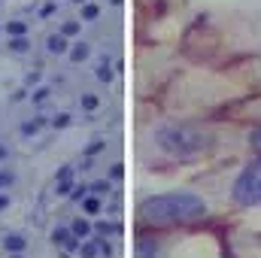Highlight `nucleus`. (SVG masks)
Returning a JSON list of instances; mask_svg holds the SVG:
<instances>
[{
    "label": "nucleus",
    "instance_id": "6",
    "mask_svg": "<svg viewBox=\"0 0 261 258\" xmlns=\"http://www.w3.org/2000/svg\"><path fill=\"white\" fill-rule=\"evenodd\" d=\"M155 255H158V240L140 237V240H137V258H155Z\"/></svg>",
    "mask_w": 261,
    "mask_h": 258
},
{
    "label": "nucleus",
    "instance_id": "18",
    "mask_svg": "<svg viewBox=\"0 0 261 258\" xmlns=\"http://www.w3.org/2000/svg\"><path fill=\"white\" fill-rule=\"evenodd\" d=\"M94 231H97V237H103V234H119L122 228H119V225H107V222H97V225H94Z\"/></svg>",
    "mask_w": 261,
    "mask_h": 258
},
{
    "label": "nucleus",
    "instance_id": "16",
    "mask_svg": "<svg viewBox=\"0 0 261 258\" xmlns=\"http://www.w3.org/2000/svg\"><path fill=\"white\" fill-rule=\"evenodd\" d=\"M100 15V6L97 3H82V21H94Z\"/></svg>",
    "mask_w": 261,
    "mask_h": 258
},
{
    "label": "nucleus",
    "instance_id": "2",
    "mask_svg": "<svg viewBox=\"0 0 261 258\" xmlns=\"http://www.w3.org/2000/svg\"><path fill=\"white\" fill-rule=\"evenodd\" d=\"M155 143L170 158H197L213 149V134L197 125H164L155 131Z\"/></svg>",
    "mask_w": 261,
    "mask_h": 258
},
{
    "label": "nucleus",
    "instance_id": "4",
    "mask_svg": "<svg viewBox=\"0 0 261 258\" xmlns=\"http://www.w3.org/2000/svg\"><path fill=\"white\" fill-rule=\"evenodd\" d=\"M52 243L58 246V249H64V252H79V237L70 231V228H55L52 231Z\"/></svg>",
    "mask_w": 261,
    "mask_h": 258
},
{
    "label": "nucleus",
    "instance_id": "23",
    "mask_svg": "<svg viewBox=\"0 0 261 258\" xmlns=\"http://www.w3.org/2000/svg\"><path fill=\"white\" fill-rule=\"evenodd\" d=\"M249 146H252L255 152H261V125L252 131V134H249Z\"/></svg>",
    "mask_w": 261,
    "mask_h": 258
},
{
    "label": "nucleus",
    "instance_id": "7",
    "mask_svg": "<svg viewBox=\"0 0 261 258\" xmlns=\"http://www.w3.org/2000/svg\"><path fill=\"white\" fill-rule=\"evenodd\" d=\"M46 46H49V52L52 55H67L70 52V46H67V37L58 31V34H52L49 40H46Z\"/></svg>",
    "mask_w": 261,
    "mask_h": 258
},
{
    "label": "nucleus",
    "instance_id": "17",
    "mask_svg": "<svg viewBox=\"0 0 261 258\" xmlns=\"http://www.w3.org/2000/svg\"><path fill=\"white\" fill-rule=\"evenodd\" d=\"M6 34H9V37H24V34H28V24H24V21H9V24H6Z\"/></svg>",
    "mask_w": 261,
    "mask_h": 258
},
{
    "label": "nucleus",
    "instance_id": "22",
    "mask_svg": "<svg viewBox=\"0 0 261 258\" xmlns=\"http://www.w3.org/2000/svg\"><path fill=\"white\" fill-rule=\"evenodd\" d=\"M15 183V173L12 170H0V189H9Z\"/></svg>",
    "mask_w": 261,
    "mask_h": 258
},
{
    "label": "nucleus",
    "instance_id": "3",
    "mask_svg": "<svg viewBox=\"0 0 261 258\" xmlns=\"http://www.w3.org/2000/svg\"><path fill=\"white\" fill-rule=\"evenodd\" d=\"M231 194H234V200H237L240 207H261V158L252 161V164L237 176Z\"/></svg>",
    "mask_w": 261,
    "mask_h": 258
},
{
    "label": "nucleus",
    "instance_id": "26",
    "mask_svg": "<svg viewBox=\"0 0 261 258\" xmlns=\"http://www.w3.org/2000/svg\"><path fill=\"white\" fill-rule=\"evenodd\" d=\"M82 110H97V97L94 94H85L82 97Z\"/></svg>",
    "mask_w": 261,
    "mask_h": 258
},
{
    "label": "nucleus",
    "instance_id": "14",
    "mask_svg": "<svg viewBox=\"0 0 261 258\" xmlns=\"http://www.w3.org/2000/svg\"><path fill=\"white\" fill-rule=\"evenodd\" d=\"M31 49V43L24 40V37H9V52H15V55H24Z\"/></svg>",
    "mask_w": 261,
    "mask_h": 258
},
{
    "label": "nucleus",
    "instance_id": "12",
    "mask_svg": "<svg viewBox=\"0 0 261 258\" xmlns=\"http://www.w3.org/2000/svg\"><path fill=\"white\" fill-rule=\"evenodd\" d=\"M3 249L6 252H21L24 249V237L21 234H6L3 237Z\"/></svg>",
    "mask_w": 261,
    "mask_h": 258
},
{
    "label": "nucleus",
    "instance_id": "29",
    "mask_svg": "<svg viewBox=\"0 0 261 258\" xmlns=\"http://www.w3.org/2000/svg\"><path fill=\"white\" fill-rule=\"evenodd\" d=\"M9 207V194H0V210H6Z\"/></svg>",
    "mask_w": 261,
    "mask_h": 258
},
{
    "label": "nucleus",
    "instance_id": "1",
    "mask_svg": "<svg viewBox=\"0 0 261 258\" xmlns=\"http://www.w3.org/2000/svg\"><path fill=\"white\" fill-rule=\"evenodd\" d=\"M140 216L149 225H186L206 216V200L192 192L155 194L140 203Z\"/></svg>",
    "mask_w": 261,
    "mask_h": 258
},
{
    "label": "nucleus",
    "instance_id": "11",
    "mask_svg": "<svg viewBox=\"0 0 261 258\" xmlns=\"http://www.w3.org/2000/svg\"><path fill=\"white\" fill-rule=\"evenodd\" d=\"M79 203H82V213H88V216H97V213H100V197H97V194L88 192Z\"/></svg>",
    "mask_w": 261,
    "mask_h": 258
},
{
    "label": "nucleus",
    "instance_id": "21",
    "mask_svg": "<svg viewBox=\"0 0 261 258\" xmlns=\"http://www.w3.org/2000/svg\"><path fill=\"white\" fill-rule=\"evenodd\" d=\"M88 189H91V194H97V197H100V194H107V192H110L113 186H110L107 179H100V183H94V186H88Z\"/></svg>",
    "mask_w": 261,
    "mask_h": 258
},
{
    "label": "nucleus",
    "instance_id": "30",
    "mask_svg": "<svg viewBox=\"0 0 261 258\" xmlns=\"http://www.w3.org/2000/svg\"><path fill=\"white\" fill-rule=\"evenodd\" d=\"M9 258H21V252H9Z\"/></svg>",
    "mask_w": 261,
    "mask_h": 258
},
{
    "label": "nucleus",
    "instance_id": "13",
    "mask_svg": "<svg viewBox=\"0 0 261 258\" xmlns=\"http://www.w3.org/2000/svg\"><path fill=\"white\" fill-rule=\"evenodd\" d=\"M43 128H46V119H43V116H34L31 122L21 125V134H24V137H34V134H40Z\"/></svg>",
    "mask_w": 261,
    "mask_h": 258
},
{
    "label": "nucleus",
    "instance_id": "25",
    "mask_svg": "<svg viewBox=\"0 0 261 258\" xmlns=\"http://www.w3.org/2000/svg\"><path fill=\"white\" fill-rule=\"evenodd\" d=\"M46 97H49V88H37V91L31 94V100H34V104H43Z\"/></svg>",
    "mask_w": 261,
    "mask_h": 258
},
{
    "label": "nucleus",
    "instance_id": "24",
    "mask_svg": "<svg viewBox=\"0 0 261 258\" xmlns=\"http://www.w3.org/2000/svg\"><path fill=\"white\" fill-rule=\"evenodd\" d=\"M88 192H91L88 186H73V192H70V197H73V200H82V197H85Z\"/></svg>",
    "mask_w": 261,
    "mask_h": 258
},
{
    "label": "nucleus",
    "instance_id": "9",
    "mask_svg": "<svg viewBox=\"0 0 261 258\" xmlns=\"http://www.w3.org/2000/svg\"><path fill=\"white\" fill-rule=\"evenodd\" d=\"M67 55H70V61H73V64H82V61L91 55V46H88V43H73Z\"/></svg>",
    "mask_w": 261,
    "mask_h": 258
},
{
    "label": "nucleus",
    "instance_id": "20",
    "mask_svg": "<svg viewBox=\"0 0 261 258\" xmlns=\"http://www.w3.org/2000/svg\"><path fill=\"white\" fill-rule=\"evenodd\" d=\"M52 128H58V131L70 128V113H58V116L52 119Z\"/></svg>",
    "mask_w": 261,
    "mask_h": 258
},
{
    "label": "nucleus",
    "instance_id": "27",
    "mask_svg": "<svg viewBox=\"0 0 261 258\" xmlns=\"http://www.w3.org/2000/svg\"><path fill=\"white\" fill-rule=\"evenodd\" d=\"M100 149H103V140H100V137H97V140H91V146H88V149H85V155H97V152H100Z\"/></svg>",
    "mask_w": 261,
    "mask_h": 258
},
{
    "label": "nucleus",
    "instance_id": "15",
    "mask_svg": "<svg viewBox=\"0 0 261 258\" xmlns=\"http://www.w3.org/2000/svg\"><path fill=\"white\" fill-rule=\"evenodd\" d=\"M94 76H97L100 82H113V67H110V61H107V58L97 64V73H94Z\"/></svg>",
    "mask_w": 261,
    "mask_h": 258
},
{
    "label": "nucleus",
    "instance_id": "8",
    "mask_svg": "<svg viewBox=\"0 0 261 258\" xmlns=\"http://www.w3.org/2000/svg\"><path fill=\"white\" fill-rule=\"evenodd\" d=\"M79 255L82 258H97L100 255V237H94V240L85 237V240L79 243Z\"/></svg>",
    "mask_w": 261,
    "mask_h": 258
},
{
    "label": "nucleus",
    "instance_id": "31",
    "mask_svg": "<svg viewBox=\"0 0 261 258\" xmlns=\"http://www.w3.org/2000/svg\"><path fill=\"white\" fill-rule=\"evenodd\" d=\"M73 3H85V0H73Z\"/></svg>",
    "mask_w": 261,
    "mask_h": 258
},
{
    "label": "nucleus",
    "instance_id": "28",
    "mask_svg": "<svg viewBox=\"0 0 261 258\" xmlns=\"http://www.w3.org/2000/svg\"><path fill=\"white\" fill-rule=\"evenodd\" d=\"M122 173H125V167L122 164H113V179H122Z\"/></svg>",
    "mask_w": 261,
    "mask_h": 258
},
{
    "label": "nucleus",
    "instance_id": "10",
    "mask_svg": "<svg viewBox=\"0 0 261 258\" xmlns=\"http://www.w3.org/2000/svg\"><path fill=\"white\" fill-rule=\"evenodd\" d=\"M70 231H73V234H76L79 240H85V237H91V231H94V225H91L88 219H82V216H79V219H73V225H70Z\"/></svg>",
    "mask_w": 261,
    "mask_h": 258
},
{
    "label": "nucleus",
    "instance_id": "5",
    "mask_svg": "<svg viewBox=\"0 0 261 258\" xmlns=\"http://www.w3.org/2000/svg\"><path fill=\"white\" fill-rule=\"evenodd\" d=\"M55 192L61 194V197H70V192H73V167H61V170H58V186H55Z\"/></svg>",
    "mask_w": 261,
    "mask_h": 258
},
{
    "label": "nucleus",
    "instance_id": "19",
    "mask_svg": "<svg viewBox=\"0 0 261 258\" xmlns=\"http://www.w3.org/2000/svg\"><path fill=\"white\" fill-rule=\"evenodd\" d=\"M79 31H82L79 21H64V24H61V34H64V37H76Z\"/></svg>",
    "mask_w": 261,
    "mask_h": 258
}]
</instances>
